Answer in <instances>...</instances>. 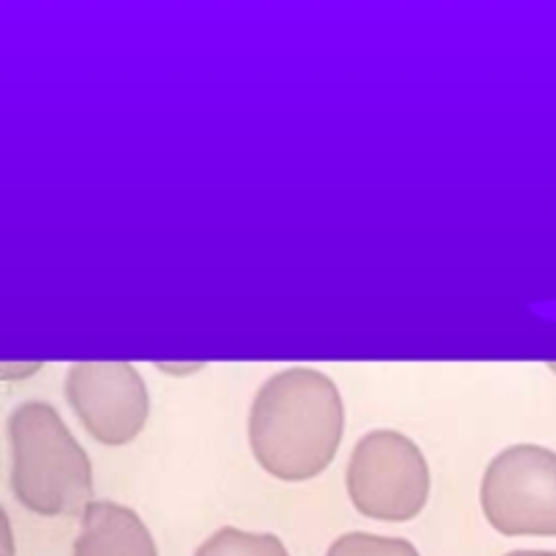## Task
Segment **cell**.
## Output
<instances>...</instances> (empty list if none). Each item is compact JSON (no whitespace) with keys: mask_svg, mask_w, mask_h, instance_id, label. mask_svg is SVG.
<instances>
[{"mask_svg":"<svg viewBox=\"0 0 556 556\" xmlns=\"http://www.w3.org/2000/svg\"><path fill=\"white\" fill-rule=\"evenodd\" d=\"M486 523L506 538H556V451L513 445L481 479Z\"/></svg>","mask_w":556,"mask_h":556,"instance_id":"4","label":"cell"},{"mask_svg":"<svg viewBox=\"0 0 556 556\" xmlns=\"http://www.w3.org/2000/svg\"><path fill=\"white\" fill-rule=\"evenodd\" d=\"M12 490L37 515L64 518L92 504V462L51 404L28 401L9 415Z\"/></svg>","mask_w":556,"mask_h":556,"instance_id":"2","label":"cell"},{"mask_svg":"<svg viewBox=\"0 0 556 556\" xmlns=\"http://www.w3.org/2000/svg\"><path fill=\"white\" fill-rule=\"evenodd\" d=\"M195 556H290L287 545L276 534H256V531H242L235 526L215 531Z\"/></svg>","mask_w":556,"mask_h":556,"instance_id":"7","label":"cell"},{"mask_svg":"<svg viewBox=\"0 0 556 556\" xmlns=\"http://www.w3.org/2000/svg\"><path fill=\"white\" fill-rule=\"evenodd\" d=\"M554 370H556V365H554Z\"/></svg>","mask_w":556,"mask_h":556,"instance_id":"10","label":"cell"},{"mask_svg":"<svg viewBox=\"0 0 556 556\" xmlns=\"http://www.w3.org/2000/svg\"><path fill=\"white\" fill-rule=\"evenodd\" d=\"M326 556H420L404 538H381L367 531H351L329 545Z\"/></svg>","mask_w":556,"mask_h":556,"instance_id":"8","label":"cell"},{"mask_svg":"<svg viewBox=\"0 0 556 556\" xmlns=\"http://www.w3.org/2000/svg\"><path fill=\"white\" fill-rule=\"evenodd\" d=\"M345 406L334 381L290 367L260 387L248 417V443L260 468L281 481H309L334 462Z\"/></svg>","mask_w":556,"mask_h":556,"instance_id":"1","label":"cell"},{"mask_svg":"<svg viewBox=\"0 0 556 556\" xmlns=\"http://www.w3.org/2000/svg\"><path fill=\"white\" fill-rule=\"evenodd\" d=\"M73 556H159V551L134 509L117 501H92L78 520Z\"/></svg>","mask_w":556,"mask_h":556,"instance_id":"6","label":"cell"},{"mask_svg":"<svg viewBox=\"0 0 556 556\" xmlns=\"http://www.w3.org/2000/svg\"><path fill=\"white\" fill-rule=\"evenodd\" d=\"M345 486L351 504L365 518L406 523L429 504V462L401 431H370L348 459Z\"/></svg>","mask_w":556,"mask_h":556,"instance_id":"3","label":"cell"},{"mask_svg":"<svg viewBox=\"0 0 556 556\" xmlns=\"http://www.w3.org/2000/svg\"><path fill=\"white\" fill-rule=\"evenodd\" d=\"M506 556H556V551H513Z\"/></svg>","mask_w":556,"mask_h":556,"instance_id":"9","label":"cell"},{"mask_svg":"<svg viewBox=\"0 0 556 556\" xmlns=\"http://www.w3.org/2000/svg\"><path fill=\"white\" fill-rule=\"evenodd\" d=\"M64 395L84 429L103 445L137 440L151 412L146 379L128 362H78L64 379Z\"/></svg>","mask_w":556,"mask_h":556,"instance_id":"5","label":"cell"}]
</instances>
